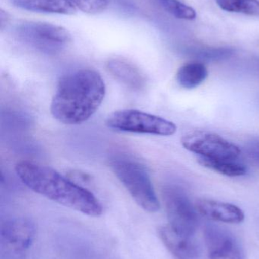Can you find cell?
<instances>
[{
	"label": "cell",
	"instance_id": "1",
	"mask_svg": "<svg viewBox=\"0 0 259 259\" xmlns=\"http://www.w3.org/2000/svg\"><path fill=\"white\" fill-rule=\"evenodd\" d=\"M105 95L106 85L97 71L88 68L78 70L59 80L50 112L62 124H82L98 110Z\"/></svg>",
	"mask_w": 259,
	"mask_h": 259
},
{
	"label": "cell",
	"instance_id": "2",
	"mask_svg": "<svg viewBox=\"0 0 259 259\" xmlns=\"http://www.w3.org/2000/svg\"><path fill=\"white\" fill-rule=\"evenodd\" d=\"M20 181L38 194L91 217H99L103 207L91 192L62 176L54 169L30 161L15 166Z\"/></svg>",
	"mask_w": 259,
	"mask_h": 259
},
{
	"label": "cell",
	"instance_id": "3",
	"mask_svg": "<svg viewBox=\"0 0 259 259\" xmlns=\"http://www.w3.org/2000/svg\"><path fill=\"white\" fill-rule=\"evenodd\" d=\"M110 167L132 199L144 211H159L160 202L147 169L141 163L127 157H116L111 160Z\"/></svg>",
	"mask_w": 259,
	"mask_h": 259
},
{
	"label": "cell",
	"instance_id": "4",
	"mask_svg": "<svg viewBox=\"0 0 259 259\" xmlns=\"http://www.w3.org/2000/svg\"><path fill=\"white\" fill-rule=\"evenodd\" d=\"M14 33L21 42L48 55L60 53L71 42L67 29L49 23L23 21L15 27Z\"/></svg>",
	"mask_w": 259,
	"mask_h": 259
},
{
	"label": "cell",
	"instance_id": "5",
	"mask_svg": "<svg viewBox=\"0 0 259 259\" xmlns=\"http://www.w3.org/2000/svg\"><path fill=\"white\" fill-rule=\"evenodd\" d=\"M106 124L115 131L152 135L171 136L177 131L172 121L135 109L113 112L106 118Z\"/></svg>",
	"mask_w": 259,
	"mask_h": 259
},
{
	"label": "cell",
	"instance_id": "6",
	"mask_svg": "<svg viewBox=\"0 0 259 259\" xmlns=\"http://www.w3.org/2000/svg\"><path fill=\"white\" fill-rule=\"evenodd\" d=\"M163 200L169 225L180 234L193 236L199 227V212L179 186L170 184L164 187Z\"/></svg>",
	"mask_w": 259,
	"mask_h": 259
},
{
	"label": "cell",
	"instance_id": "7",
	"mask_svg": "<svg viewBox=\"0 0 259 259\" xmlns=\"http://www.w3.org/2000/svg\"><path fill=\"white\" fill-rule=\"evenodd\" d=\"M181 141L185 149L203 158L238 159L241 153L237 145L213 133L197 131L184 136Z\"/></svg>",
	"mask_w": 259,
	"mask_h": 259
},
{
	"label": "cell",
	"instance_id": "8",
	"mask_svg": "<svg viewBox=\"0 0 259 259\" xmlns=\"http://www.w3.org/2000/svg\"><path fill=\"white\" fill-rule=\"evenodd\" d=\"M204 238L209 259H245L240 242L226 228L208 224L204 230Z\"/></svg>",
	"mask_w": 259,
	"mask_h": 259
},
{
	"label": "cell",
	"instance_id": "9",
	"mask_svg": "<svg viewBox=\"0 0 259 259\" xmlns=\"http://www.w3.org/2000/svg\"><path fill=\"white\" fill-rule=\"evenodd\" d=\"M34 222L26 218L12 219L1 228V240L6 246L15 252L29 249L36 237Z\"/></svg>",
	"mask_w": 259,
	"mask_h": 259
},
{
	"label": "cell",
	"instance_id": "10",
	"mask_svg": "<svg viewBox=\"0 0 259 259\" xmlns=\"http://www.w3.org/2000/svg\"><path fill=\"white\" fill-rule=\"evenodd\" d=\"M158 235L167 250L175 259H201V251L193 236L175 231L170 225L161 226Z\"/></svg>",
	"mask_w": 259,
	"mask_h": 259
},
{
	"label": "cell",
	"instance_id": "11",
	"mask_svg": "<svg viewBox=\"0 0 259 259\" xmlns=\"http://www.w3.org/2000/svg\"><path fill=\"white\" fill-rule=\"evenodd\" d=\"M195 206L200 215L214 222L240 224L245 219L243 210L233 204L201 199L196 201Z\"/></svg>",
	"mask_w": 259,
	"mask_h": 259
},
{
	"label": "cell",
	"instance_id": "12",
	"mask_svg": "<svg viewBox=\"0 0 259 259\" xmlns=\"http://www.w3.org/2000/svg\"><path fill=\"white\" fill-rule=\"evenodd\" d=\"M106 68L111 75L134 91H141L146 85V79L141 70L131 62L120 59L108 61Z\"/></svg>",
	"mask_w": 259,
	"mask_h": 259
},
{
	"label": "cell",
	"instance_id": "13",
	"mask_svg": "<svg viewBox=\"0 0 259 259\" xmlns=\"http://www.w3.org/2000/svg\"><path fill=\"white\" fill-rule=\"evenodd\" d=\"M15 7L30 12L60 14H76V8L70 0H10Z\"/></svg>",
	"mask_w": 259,
	"mask_h": 259
},
{
	"label": "cell",
	"instance_id": "14",
	"mask_svg": "<svg viewBox=\"0 0 259 259\" xmlns=\"http://www.w3.org/2000/svg\"><path fill=\"white\" fill-rule=\"evenodd\" d=\"M208 75V69L202 62H193L182 65L178 70L176 80L182 88L191 90L200 86Z\"/></svg>",
	"mask_w": 259,
	"mask_h": 259
},
{
	"label": "cell",
	"instance_id": "15",
	"mask_svg": "<svg viewBox=\"0 0 259 259\" xmlns=\"http://www.w3.org/2000/svg\"><path fill=\"white\" fill-rule=\"evenodd\" d=\"M202 166L228 177H241L247 173V167L238 159H213L199 157Z\"/></svg>",
	"mask_w": 259,
	"mask_h": 259
},
{
	"label": "cell",
	"instance_id": "16",
	"mask_svg": "<svg viewBox=\"0 0 259 259\" xmlns=\"http://www.w3.org/2000/svg\"><path fill=\"white\" fill-rule=\"evenodd\" d=\"M189 56L205 62H220L232 57L234 50L230 47H195L187 50Z\"/></svg>",
	"mask_w": 259,
	"mask_h": 259
},
{
	"label": "cell",
	"instance_id": "17",
	"mask_svg": "<svg viewBox=\"0 0 259 259\" xmlns=\"http://www.w3.org/2000/svg\"><path fill=\"white\" fill-rule=\"evenodd\" d=\"M223 10L259 16V0H215Z\"/></svg>",
	"mask_w": 259,
	"mask_h": 259
},
{
	"label": "cell",
	"instance_id": "18",
	"mask_svg": "<svg viewBox=\"0 0 259 259\" xmlns=\"http://www.w3.org/2000/svg\"><path fill=\"white\" fill-rule=\"evenodd\" d=\"M166 12L179 19H195L196 12L194 9L179 0H155Z\"/></svg>",
	"mask_w": 259,
	"mask_h": 259
},
{
	"label": "cell",
	"instance_id": "19",
	"mask_svg": "<svg viewBox=\"0 0 259 259\" xmlns=\"http://www.w3.org/2000/svg\"><path fill=\"white\" fill-rule=\"evenodd\" d=\"M71 3L85 13L97 15L104 12L109 6V0H70Z\"/></svg>",
	"mask_w": 259,
	"mask_h": 259
},
{
	"label": "cell",
	"instance_id": "20",
	"mask_svg": "<svg viewBox=\"0 0 259 259\" xmlns=\"http://www.w3.org/2000/svg\"><path fill=\"white\" fill-rule=\"evenodd\" d=\"M245 149L249 158L259 166V138L248 142Z\"/></svg>",
	"mask_w": 259,
	"mask_h": 259
}]
</instances>
